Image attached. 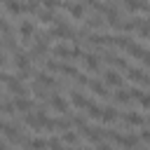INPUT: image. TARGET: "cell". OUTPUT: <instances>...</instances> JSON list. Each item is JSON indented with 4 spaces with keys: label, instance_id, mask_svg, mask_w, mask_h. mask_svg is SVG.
<instances>
[{
    "label": "cell",
    "instance_id": "obj_1",
    "mask_svg": "<svg viewBox=\"0 0 150 150\" xmlns=\"http://www.w3.org/2000/svg\"><path fill=\"white\" fill-rule=\"evenodd\" d=\"M7 89H9V94H14V98H26V94H28V87L21 82V80H16L14 75H9L7 77Z\"/></svg>",
    "mask_w": 150,
    "mask_h": 150
},
{
    "label": "cell",
    "instance_id": "obj_2",
    "mask_svg": "<svg viewBox=\"0 0 150 150\" xmlns=\"http://www.w3.org/2000/svg\"><path fill=\"white\" fill-rule=\"evenodd\" d=\"M110 138L122 145V148H136L138 145V136L136 134H120V131H110Z\"/></svg>",
    "mask_w": 150,
    "mask_h": 150
},
{
    "label": "cell",
    "instance_id": "obj_3",
    "mask_svg": "<svg viewBox=\"0 0 150 150\" xmlns=\"http://www.w3.org/2000/svg\"><path fill=\"white\" fill-rule=\"evenodd\" d=\"M23 122H26L28 127H33V129H40V127H45V122H47V112H45V108L35 110V112H26Z\"/></svg>",
    "mask_w": 150,
    "mask_h": 150
},
{
    "label": "cell",
    "instance_id": "obj_4",
    "mask_svg": "<svg viewBox=\"0 0 150 150\" xmlns=\"http://www.w3.org/2000/svg\"><path fill=\"white\" fill-rule=\"evenodd\" d=\"M103 59L110 63V66H115V68H122V70H127L129 68V61L124 59V56H120L117 52H110V49H103Z\"/></svg>",
    "mask_w": 150,
    "mask_h": 150
},
{
    "label": "cell",
    "instance_id": "obj_5",
    "mask_svg": "<svg viewBox=\"0 0 150 150\" xmlns=\"http://www.w3.org/2000/svg\"><path fill=\"white\" fill-rule=\"evenodd\" d=\"M70 127H73V124H70V117H66V115H63V117H56V120H47V122H45V129H49V131H52V129L70 131Z\"/></svg>",
    "mask_w": 150,
    "mask_h": 150
},
{
    "label": "cell",
    "instance_id": "obj_6",
    "mask_svg": "<svg viewBox=\"0 0 150 150\" xmlns=\"http://www.w3.org/2000/svg\"><path fill=\"white\" fill-rule=\"evenodd\" d=\"M103 84H112V87H117V89H122V77H120V73L115 70V68H105L103 70V80H101Z\"/></svg>",
    "mask_w": 150,
    "mask_h": 150
},
{
    "label": "cell",
    "instance_id": "obj_7",
    "mask_svg": "<svg viewBox=\"0 0 150 150\" xmlns=\"http://www.w3.org/2000/svg\"><path fill=\"white\" fill-rule=\"evenodd\" d=\"M82 136L87 138V141H94V143H101V138H103V129L101 127H82Z\"/></svg>",
    "mask_w": 150,
    "mask_h": 150
},
{
    "label": "cell",
    "instance_id": "obj_8",
    "mask_svg": "<svg viewBox=\"0 0 150 150\" xmlns=\"http://www.w3.org/2000/svg\"><path fill=\"white\" fill-rule=\"evenodd\" d=\"M82 59H84V63H87L89 70H94V73L101 70V59H98L94 52H82Z\"/></svg>",
    "mask_w": 150,
    "mask_h": 150
},
{
    "label": "cell",
    "instance_id": "obj_9",
    "mask_svg": "<svg viewBox=\"0 0 150 150\" xmlns=\"http://www.w3.org/2000/svg\"><path fill=\"white\" fill-rule=\"evenodd\" d=\"M70 101L75 108H89L91 105V98H87L82 91H75V89H70Z\"/></svg>",
    "mask_w": 150,
    "mask_h": 150
},
{
    "label": "cell",
    "instance_id": "obj_10",
    "mask_svg": "<svg viewBox=\"0 0 150 150\" xmlns=\"http://www.w3.org/2000/svg\"><path fill=\"white\" fill-rule=\"evenodd\" d=\"M12 105H14L16 112H30V110L35 108V101H33V98H14Z\"/></svg>",
    "mask_w": 150,
    "mask_h": 150
},
{
    "label": "cell",
    "instance_id": "obj_11",
    "mask_svg": "<svg viewBox=\"0 0 150 150\" xmlns=\"http://www.w3.org/2000/svg\"><path fill=\"white\" fill-rule=\"evenodd\" d=\"M14 66H16L19 70H30V68H28V66H30L28 54H26V52H21V49H16V52H14Z\"/></svg>",
    "mask_w": 150,
    "mask_h": 150
},
{
    "label": "cell",
    "instance_id": "obj_12",
    "mask_svg": "<svg viewBox=\"0 0 150 150\" xmlns=\"http://www.w3.org/2000/svg\"><path fill=\"white\" fill-rule=\"evenodd\" d=\"M87 87H89V89H91V91H94L96 96H101V98H108V96H110L108 87H105V84H103L101 80H89V84H87Z\"/></svg>",
    "mask_w": 150,
    "mask_h": 150
},
{
    "label": "cell",
    "instance_id": "obj_13",
    "mask_svg": "<svg viewBox=\"0 0 150 150\" xmlns=\"http://www.w3.org/2000/svg\"><path fill=\"white\" fill-rule=\"evenodd\" d=\"M49 105H52L56 112H68V103H66V98H63L61 94H52V96H49Z\"/></svg>",
    "mask_w": 150,
    "mask_h": 150
},
{
    "label": "cell",
    "instance_id": "obj_14",
    "mask_svg": "<svg viewBox=\"0 0 150 150\" xmlns=\"http://www.w3.org/2000/svg\"><path fill=\"white\" fill-rule=\"evenodd\" d=\"M19 33H21L23 40H30V38L35 35V26H33V21H30V19H23V21L19 23Z\"/></svg>",
    "mask_w": 150,
    "mask_h": 150
},
{
    "label": "cell",
    "instance_id": "obj_15",
    "mask_svg": "<svg viewBox=\"0 0 150 150\" xmlns=\"http://www.w3.org/2000/svg\"><path fill=\"white\" fill-rule=\"evenodd\" d=\"M63 9H68V14L73 16V19H82L84 16V5H77V2H66V5H61Z\"/></svg>",
    "mask_w": 150,
    "mask_h": 150
},
{
    "label": "cell",
    "instance_id": "obj_16",
    "mask_svg": "<svg viewBox=\"0 0 150 150\" xmlns=\"http://www.w3.org/2000/svg\"><path fill=\"white\" fill-rule=\"evenodd\" d=\"M120 117V110L115 108V105H105V108H101V120L103 122H115Z\"/></svg>",
    "mask_w": 150,
    "mask_h": 150
},
{
    "label": "cell",
    "instance_id": "obj_17",
    "mask_svg": "<svg viewBox=\"0 0 150 150\" xmlns=\"http://www.w3.org/2000/svg\"><path fill=\"white\" fill-rule=\"evenodd\" d=\"M120 117H122L127 124H141V127H145V117H143V115H136V112H120Z\"/></svg>",
    "mask_w": 150,
    "mask_h": 150
},
{
    "label": "cell",
    "instance_id": "obj_18",
    "mask_svg": "<svg viewBox=\"0 0 150 150\" xmlns=\"http://www.w3.org/2000/svg\"><path fill=\"white\" fill-rule=\"evenodd\" d=\"M59 73H63L66 77H77V68L75 66H70V63H59Z\"/></svg>",
    "mask_w": 150,
    "mask_h": 150
},
{
    "label": "cell",
    "instance_id": "obj_19",
    "mask_svg": "<svg viewBox=\"0 0 150 150\" xmlns=\"http://www.w3.org/2000/svg\"><path fill=\"white\" fill-rule=\"evenodd\" d=\"M112 98H115V103H129L131 101V94H129V89H117Z\"/></svg>",
    "mask_w": 150,
    "mask_h": 150
},
{
    "label": "cell",
    "instance_id": "obj_20",
    "mask_svg": "<svg viewBox=\"0 0 150 150\" xmlns=\"http://www.w3.org/2000/svg\"><path fill=\"white\" fill-rule=\"evenodd\" d=\"M5 9H9L12 14H21L26 12V2H5Z\"/></svg>",
    "mask_w": 150,
    "mask_h": 150
},
{
    "label": "cell",
    "instance_id": "obj_21",
    "mask_svg": "<svg viewBox=\"0 0 150 150\" xmlns=\"http://www.w3.org/2000/svg\"><path fill=\"white\" fill-rule=\"evenodd\" d=\"M2 45H5L7 49H12V52H16V49H19V47H16V40H14V35H12V33H5V35H2Z\"/></svg>",
    "mask_w": 150,
    "mask_h": 150
},
{
    "label": "cell",
    "instance_id": "obj_22",
    "mask_svg": "<svg viewBox=\"0 0 150 150\" xmlns=\"http://www.w3.org/2000/svg\"><path fill=\"white\" fill-rule=\"evenodd\" d=\"M26 148H30V150H47V141L45 138H33V141H28Z\"/></svg>",
    "mask_w": 150,
    "mask_h": 150
},
{
    "label": "cell",
    "instance_id": "obj_23",
    "mask_svg": "<svg viewBox=\"0 0 150 150\" xmlns=\"http://www.w3.org/2000/svg\"><path fill=\"white\" fill-rule=\"evenodd\" d=\"M63 141H66V143H73V145H77V143H80V136H77L75 131H63V136H61V143H63Z\"/></svg>",
    "mask_w": 150,
    "mask_h": 150
},
{
    "label": "cell",
    "instance_id": "obj_24",
    "mask_svg": "<svg viewBox=\"0 0 150 150\" xmlns=\"http://www.w3.org/2000/svg\"><path fill=\"white\" fill-rule=\"evenodd\" d=\"M68 49L66 45H54V56H61V59H68Z\"/></svg>",
    "mask_w": 150,
    "mask_h": 150
},
{
    "label": "cell",
    "instance_id": "obj_25",
    "mask_svg": "<svg viewBox=\"0 0 150 150\" xmlns=\"http://www.w3.org/2000/svg\"><path fill=\"white\" fill-rule=\"evenodd\" d=\"M87 110H89V112H87L89 117H96V120H101V105H98V103H94V101H91V105H89Z\"/></svg>",
    "mask_w": 150,
    "mask_h": 150
},
{
    "label": "cell",
    "instance_id": "obj_26",
    "mask_svg": "<svg viewBox=\"0 0 150 150\" xmlns=\"http://www.w3.org/2000/svg\"><path fill=\"white\" fill-rule=\"evenodd\" d=\"M70 124L82 129V127H87V117H84V115H73V117H70Z\"/></svg>",
    "mask_w": 150,
    "mask_h": 150
},
{
    "label": "cell",
    "instance_id": "obj_27",
    "mask_svg": "<svg viewBox=\"0 0 150 150\" xmlns=\"http://www.w3.org/2000/svg\"><path fill=\"white\" fill-rule=\"evenodd\" d=\"M47 148H49V150H63V143H61V138L52 136V138L47 141Z\"/></svg>",
    "mask_w": 150,
    "mask_h": 150
},
{
    "label": "cell",
    "instance_id": "obj_28",
    "mask_svg": "<svg viewBox=\"0 0 150 150\" xmlns=\"http://www.w3.org/2000/svg\"><path fill=\"white\" fill-rule=\"evenodd\" d=\"M38 16H40V21H42V23L54 21V14H52V12H47V9H42V7H40V12H38Z\"/></svg>",
    "mask_w": 150,
    "mask_h": 150
},
{
    "label": "cell",
    "instance_id": "obj_29",
    "mask_svg": "<svg viewBox=\"0 0 150 150\" xmlns=\"http://www.w3.org/2000/svg\"><path fill=\"white\" fill-rule=\"evenodd\" d=\"M0 30H2V35H5V33H12V26H9V21H7L2 14H0Z\"/></svg>",
    "mask_w": 150,
    "mask_h": 150
},
{
    "label": "cell",
    "instance_id": "obj_30",
    "mask_svg": "<svg viewBox=\"0 0 150 150\" xmlns=\"http://www.w3.org/2000/svg\"><path fill=\"white\" fill-rule=\"evenodd\" d=\"M33 94H35L38 98H45V96H47V94H45V87H42V84H38V82L33 84Z\"/></svg>",
    "mask_w": 150,
    "mask_h": 150
},
{
    "label": "cell",
    "instance_id": "obj_31",
    "mask_svg": "<svg viewBox=\"0 0 150 150\" xmlns=\"http://www.w3.org/2000/svg\"><path fill=\"white\" fill-rule=\"evenodd\" d=\"M138 103H141V108H148V105H150V96L143 91V94L138 96Z\"/></svg>",
    "mask_w": 150,
    "mask_h": 150
},
{
    "label": "cell",
    "instance_id": "obj_32",
    "mask_svg": "<svg viewBox=\"0 0 150 150\" xmlns=\"http://www.w3.org/2000/svg\"><path fill=\"white\" fill-rule=\"evenodd\" d=\"M75 80H77V84H82V87H84V84H89V77H87V75H82V73H77V77H75Z\"/></svg>",
    "mask_w": 150,
    "mask_h": 150
},
{
    "label": "cell",
    "instance_id": "obj_33",
    "mask_svg": "<svg viewBox=\"0 0 150 150\" xmlns=\"http://www.w3.org/2000/svg\"><path fill=\"white\" fill-rule=\"evenodd\" d=\"M148 136H150V134H148V129L143 127V129H141V134H138V141H148Z\"/></svg>",
    "mask_w": 150,
    "mask_h": 150
},
{
    "label": "cell",
    "instance_id": "obj_34",
    "mask_svg": "<svg viewBox=\"0 0 150 150\" xmlns=\"http://www.w3.org/2000/svg\"><path fill=\"white\" fill-rule=\"evenodd\" d=\"M96 150H112V145H108V143H96Z\"/></svg>",
    "mask_w": 150,
    "mask_h": 150
},
{
    "label": "cell",
    "instance_id": "obj_35",
    "mask_svg": "<svg viewBox=\"0 0 150 150\" xmlns=\"http://www.w3.org/2000/svg\"><path fill=\"white\" fill-rule=\"evenodd\" d=\"M7 63V59H5V54H2V49H0V66H5Z\"/></svg>",
    "mask_w": 150,
    "mask_h": 150
},
{
    "label": "cell",
    "instance_id": "obj_36",
    "mask_svg": "<svg viewBox=\"0 0 150 150\" xmlns=\"http://www.w3.org/2000/svg\"><path fill=\"white\" fill-rule=\"evenodd\" d=\"M0 150H7V143L5 141H0Z\"/></svg>",
    "mask_w": 150,
    "mask_h": 150
},
{
    "label": "cell",
    "instance_id": "obj_37",
    "mask_svg": "<svg viewBox=\"0 0 150 150\" xmlns=\"http://www.w3.org/2000/svg\"><path fill=\"white\" fill-rule=\"evenodd\" d=\"M5 124H7V122H2V120H0V131H5Z\"/></svg>",
    "mask_w": 150,
    "mask_h": 150
},
{
    "label": "cell",
    "instance_id": "obj_38",
    "mask_svg": "<svg viewBox=\"0 0 150 150\" xmlns=\"http://www.w3.org/2000/svg\"><path fill=\"white\" fill-rule=\"evenodd\" d=\"M75 150H89V148H75Z\"/></svg>",
    "mask_w": 150,
    "mask_h": 150
}]
</instances>
